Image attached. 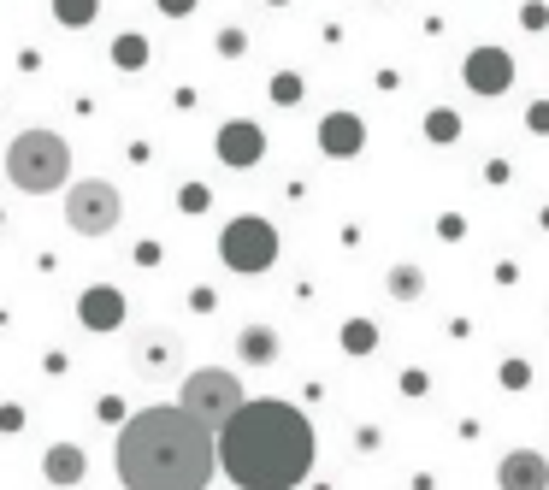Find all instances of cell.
I'll list each match as a JSON object with an SVG mask.
<instances>
[{
	"label": "cell",
	"mask_w": 549,
	"mask_h": 490,
	"mask_svg": "<svg viewBox=\"0 0 549 490\" xmlns=\"http://www.w3.org/2000/svg\"><path fill=\"white\" fill-rule=\"evenodd\" d=\"M113 473L124 490H207L219 473V437L178 402H154L119 426Z\"/></svg>",
	"instance_id": "obj_1"
},
{
	"label": "cell",
	"mask_w": 549,
	"mask_h": 490,
	"mask_svg": "<svg viewBox=\"0 0 549 490\" xmlns=\"http://www.w3.org/2000/svg\"><path fill=\"white\" fill-rule=\"evenodd\" d=\"M319 437L296 402H248L219 431V467L237 490H296L313 473Z\"/></svg>",
	"instance_id": "obj_2"
},
{
	"label": "cell",
	"mask_w": 549,
	"mask_h": 490,
	"mask_svg": "<svg viewBox=\"0 0 549 490\" xmlns=\"http://www.w3.org/2000/svg\"><path fill=\"white\" fill-rule=\"evenodd\" d=\"M6 178L24 195H48L71 178V148L60 130H18L6 148Z\"/></svg>",
	"instance_id": "obj_3"
},
{
	"label": "cell",
	"mask_w": 549,
	"mask_h": 490,
	"mask_svg": "<svg viewBox=\"0 0 549 490\" xmlns=\"http://www.w3.org/2000/svg\"><path fill=\"white\" fill-rule=\"evenodd\" d=\"M178 408L189 414V420H201V426L219 437V431H225V426H231V420H237V414L248 408L243 378H237V372H225V367H195L189 378H183Z\"/></svg>",
	"instance_id": "obj_4"
},
{
	"label": "cell",
	"mask_w": 549,
	"mask_h": 490,
	"mask_svg": "<svg viewBox=\"0 0 549 490\" xmlns=\"http://www.w3.org/2000/svg\"><path fill=\"white\" fill-rule=\"evenodd\" d=\"M219 260H225L231 272H243V278H260V272L278 266V231H272L260 213H243V219H231V225L219 231Z\"/></svg>",
	"instance_id": "obj_5"
},
{
	"label": "cell",
	"mask_w": 549,
	"mask_h": 490,
	"mask_svg": "<svg viewBox=\"0 0 549 490\" xmlns=\"http://www.w3.org/2000/svg\"><path fill=\"white\" fill-rule=\"evenodd\" d=\"M119 189L107 184V178H83V184L65 195V225L77 231V237H107L113 225H119Z\"/></svg>",
	"instance_id": "obj_6"
},
{
	"label": "cell",
	"mask_w": 549,
	"mask_h": 490,
	"mask_svg": "<svg viewBox=\"0 0 549 490\" xmlns=\"http://www.w3.org/2000/svg\"><path fill=\"white\" fill-rule=\"evenodd\" d=\"M461 83H467L473 95H502V89L514 83V54H502V48H473V54L461 60Z\"/></svg>",
	"instance_id": "obj_7"
},
{
	"label": "cell",
	"mask_w": 549,
	"mask_h": 490,
	"mask_svg": "<svg viewBox=\"0 0 549 490\" xmlns=\"http://www.w3.org/2000/svg\"><path fill=\"white\" fill-rule=\"evenodd\" d=\"M213 154H219L225 166L248 172V166H254L260 154H266V130H260V124H248V119L219 124V136H213Z\"/></svg>",
	"instance_id": "obj_8"
},
{
	"label": "cell",
	"mask_w": 549,
	"mask_h": 490,
	"mask_svg": "<svg viewBox=\"0 0 549 490\" xmlns=\"http://www.w3.org/2000/svg\"><path fill=\"white\" fill-rule=\"evenodd\" d=\"M319 148H325V160H355L366 148L361 113H325L319 119Z\"/></svg>",
	"instance_id": "obj_9"
},
{
	"label": "cell",
	"mask_w": 549,
	"mask_h": 490,
	"mask_svg": "<svg viewBox=\"0 0 549 490\" xmlns=\"http://www.w3.org/2000/svg\"><path fill=\"white\" fill-rule=\"evenodd\" d=\"M496 485L502 490H549V461L538 449H508L496 461Z\"/></svg>",
	"instance_id": "obj_10"
},
{
	"label": "cell",
	"mask_w": 549,
	"mask_h": 490,
	"mask_svg": "<svg viewBox=\"0 0 549 490\" xmlns=\"http://www.w3.org/2000/svg\"><path fill=\"white\" fill-rule=\"evenodd\" d=\"M77 319H83L89 331H119V325H124V296L113 290V284H95V290H83Z\"/></svg>",
	"instance_id": "obj_11"
},
{
	"label": "cell",
	"mask_w": 549,
	"mask_h": 490,
	"mask_svg": "<svg viewBox=\"0 0 549 490\" xmlns=\"http://www.w3.org/2000/svg\"><path fill=\"white\" fill-rule=\"evenodd\" d=\"M42 473H48V485H77V479L89 473V455H83L77 443H54V449L42 455Z\"/></svg>",
	"instance_id": "obj_12"
},
{
	"label": "cell",
	"mask_w": 549,
	"mask_h": 490,
	"mask_svg": "<svg viewBox=\"0 0 549 490\" xmlns=\"http://www.w3.org/2000/svg\"><path fill=\"white\" fill-rule=\"evenodd\" d=\"M384 290H390L396 302H420V296H426V272H420V266H390V272H384Z\"/></svg>",
	"instance_id": "obj_13"
},
{
	"label": "cell",
	"mask_w": 549,
	"mask_h": 490,
	"mask_svg": "<svg viewBox=\"0 0 549 490\" xmlns=\"http://www.w3.org/2000/svg\"><path fill=\"white\" fill-rule=\"evenodd\" d=\"M243 361H254V367L278 361V331H272V325H248L243 331Z\"/></svg>",
	"instance_id": "obj_14"
},
{
	"label": "cell",
	"mask_w": 549,
	"mask_h": 490,
	"mask_svg": "<svg viewBox=\"0 0 549 490\" xmlns=\"http://www.w3.org/2000/svg\"><path fill=\"white\" fill-rule=\"evenodd\" d=\"M107 54H113V65H119V71H142V65H148V36L124 30V36H113V48H107Z\"/></svg>",
	"instance_id": "obj_15"
},
{
	"label": "cell",
	"mask_w": 549,
	"mask_h": 490,
	"mask_svg": "<svg viewBox=\"0 0 549 490\" xmlns=\"http://www.w3.org/2000/svg\"><path fill=\"white\" fill-rule=\"evenodd\" d=\"M54 18H60L65 30H89L101 18V0H54Z\"/></svg>",
	"instance_id": "obj_16"
},
{
	"label": "cell",
	"mask_w": 549,
	"mask_h": 490,
	"mask_svg": "<svg viewBox=\"0 0 549 490\" xmlns=\"http://www.w3.org/2000/svg\"><path fill=\"white\" fill-rule=\"evenodd\" d=\"M426 136L437 142V148H449V142H461V119H455L449 107H431L426 113Z\"/></svg>",
	"instance_id": "obj_17"
},
{
	"label": "cell",
	"mask_w": 549,
	"mask_h": 490,
	"mask_svg": "<svg viewBox=\"0 0 549 490\" xmlns=\"http://www.w3.org/2000/svg\"><path fill=\"white\" fill-rule=\"evenodd\" d=\"M343 349H349V355H372V349H378V325H372V319H349V325H343Z\"/></svg>",
	"instance_id": "obj_18"
},
{
	"label": "cell",
	"mask_w": 549,
	"mask_h": 490,
	"mask_svg": "<svg viewBox=\"0 0 549 490\" xmlns=\"http://www.w3.org/2000/svg\"><path fill=\"white\" fill-rule=\"evenodd\" d=\"M272 101H278V107H296V101H302V77H296V71L272 77Z\"/></svg>",
	"instance_id": "obj_19"
},
{
	"label": "cell",
	"mask_w": 549,
	"mask_h": 490,
	"mask_svg": "<svg viewBox=\"0 0 549 490\" xmlns=\"http://www.w3.org/2000/svg\"><path fill=\"white\" fill-rule=\"evenodd\" d=\"M213 48H219V54H225V60H243L248 36H243V30H219V42H213Z\"/></svg>",
	"instance_id": "obj_20"
},
{
	"label": "cell",
	"mask_w": 549,
	"mask_h": 490,
	"mask_svg": "<svg viewBox=\"0 0 549 490\" xmlns=\"http://www.w3.org/2000/svg\"><path fill=\"white\" fill-rule=\"evenodd\" d=\"M437 237H443V243H461V237H467V219H461V213H443V219H437Z\"/></svg>",
	"instance_id": "obj_21"
},
{
	"label": "cell",
	"mask_w": 549,
	"mask_h": 490,
	"mask_svg": "<svg viewBox=\"0 0 549 490\" xmlns=\"http://www.w3.org/2000/svg\"><path fill=\"white\" fill-rule=\"evenodd\" d=\"M178 207H183V213H207V184H183Z\"/></svg>",
	"instance_id": "obj_22"
},
{
	"label": "cell",
	"mask_w": 549,
	"mask_h": 490,
	"mask_svg": "<svg viewBox=\"0 0 549 490\" xmlns=\"http://www.w3.org/2000/svg\"><path fill=\"white\" fill-rule=\"evenodd\" d=\"M526 378H532L526 361H508V367H502V384H508V390H526Z\"/></svg>",
	"instance_id": "obj_23"
},
{
	"label": "cell",
	"mask_w": 549,
	"mask_h": 490,
	"mask_svg": "<svg viewBox=\"0 0 549 490\" xmlns=\"http://www.w3.org/2000/svg\"><path fill=\"white\" fill-rule=\"evenodd\" d=\"M526 124H532L538 136H549V101H532V113H526Z\"/></svg>",
	"instance_id": "obj_24"
},
{
	"label": "cell",
	"mask_w": 549,
	"mask_h": 490,
	"mask_svg": "<svg viewBox=\"0 0 549 490\" xmlns=\"http://www.w3.org/2000/svg\"><path fill=\"white\" fill-rule=\"evenodd\" d=\"M154 6H160L166 18H189V12H195V0H154Z\"/></svg>",
	"instance_id": "obj_25"
},
{
	"label": "cell",
	"mask_w": 549,
	"mask_h": 490,
	"mask_svg": "<svg viewBox=\"0 0 549 490\" xmlns=\"http://www.w3.org/2000/svg\"><path fill=\"white\" fill-rule=\"evenodd\" d=\"M520 24H526V30H544L549 12H544V6H526V12H520Z\"/></svg>",
	"instance_id": "obj_26"
},
{
	"label": "cell",
	"mask_w": 549,
	"mask_h": 490,
	"mask_svg": "<svg viewBox=\"0 0 549 490\" xmlns=\"http://www.w3.org/2000/svg\"><path fill=\"white\" fill-rule=\"evenodd\" d=\"M402 390L408 396H426V372H402Z\"/></svg>",
	"instance_id": "obj_27"
},
{
	"label": "cell",
	"mask_w": 549,
	"mask_h": 490,
	"mask_svg": "<svg viewBox=\"0 0 549 490\" xmlns=\"http://www.w3.org/2000/svg\"><path fill=\"white\" fill-rule=\"evenodd\" d=\"M272 6H290V0H272Z\"/></svg>",
	"instance_id": "obj_28"
}]
</instances>
